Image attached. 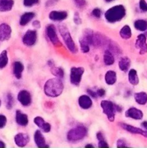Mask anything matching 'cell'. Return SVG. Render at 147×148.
Returning <instances> with one entry per match:
<instances>
[{
	"label": "cell",
	"mask_w": 147,
	"mask_h": 148,
	"mask_svg": "<svg viewBox=\"0 0 147 148\" xmlns=\"http://www.w3.org/2000/svg\"><path fill=\"white\" fill-rule=\"evenodd\" d=\"M63 84L61 78L49 79L44 85V92L46 95L51 98H56L62 93Z\"/></svg>",
	"instance_id": "cell-1"
},
{
	"label": "cell",
	"mask_w": 147,
	"mask_h": 148,
	"mask_svg": "<svg viewBox=\"0 0 147 148\" xmlns=\"http://www.w3.org/2000/svg\"><path fill=\"white\" fill-rule=\"evenodd\" d=\"M125 15V9L122 5H117L111 7L105 12V17L107 21L113 23L122 20Z\"/></svg>",
	"instance_id": "cell-2"
},
{
	"label": "cell",
	"mask_w": 147,
	"mask_h": 148,
	"mask_svg": "<svg viewBox=\"0 0 147 148\" xmlns=\"http://www.w3.org/2000/svg\"><path fill=\"white\" fill-rule=\"evenodd\" d=\"M59 30L61 36L62 38H63V41H64L65 44L67 46L69 50L70 51L71 53H76L77 52V49H76V44H75L74 41L72 39L70 33L68 30L67 27L64 25H60L59 26Z\"/></svg>",
	"instance_id": "cell-3"
},
{
	"label": "cell",
	"mask_w": 147,
	"mask_h": 148,
	"mask_svg": "<svg viewBox=\"0 0 147 148\" xmlns=\"http://www.w3.org/2000/svg\"><path fill=\"white\" fill-rule=\"evenodd\" d=\"M87 130L84 127L79 126L71 129L67 133V140L71 143H76L82 140L86 135Z\"/></svg>",
	"instance_id": "cell-4"
},
{
	"label": "cell",
	"mask_w": 147,
	"mask_h": 148,
	"mask_svg": "<svg viewBox=\"0 0 147 148\" xmlns=\"http://www.w3.org/2000/svg\"><path fill=\"white\" fill-rule=\"evenodd\" d=\"M100 106L102 108V111L107 116L108 120L111 122L115 120V112L116 111L115 104L109 101H102Z\"/></svg>",
	"instance_id": "cell-5"
},
{
	"label": "cell",
	"mask_w": 147,
	"mask_h": 148,
	"mask_svg": "<svg viewBox=\"0 0 147 148\" xmlns=\"http://www.w3.org/2000/svg\"><path fill=\"white\" fill-rule=\"evenodd\" d=\"M84 72V69L83 67H72L71 69L70 75L71 83L72 85L78 86L82 80Z\"/></svg>",
	"instance_id": "cell-6"
},
{
	"label": "cell",
	"mask_w": 147,
	"mask_h": 148,
	"mask_svg": "<svg viewBox=\"0 0 147 148\" xmlns=\"http://www.w3.org/2000/svg\"><path fill=\"white\" fill-rule=\"evenodd\" d=\"M46 34H47L49 40H50V42H51L54 46H57L61 45L59 38H58L56 27H55V26L53 25H49L46 27Z\"/></svg>",
	"instance_id": "cell-7"
},
{
	"label": "cell",
	"mask_w": 147,
	"mask_h": 148,
	"mask_svg": "<svg viewBox=\"0 0 147 148\" xmlns=\"http://www.w3.org/2000/svg\"><path fill=\"white\" fill-rule=\"evenodd\" d=\"M37 40V33L35 30H27L22 38V42L27 46H32Z\"/></svg>",
	"instance_id": "cell-8"
},
{
	"label": "cell",
	"mask_w": 147,
	"mask_h": 148,
	"mask_svg": "<svg viewBox=\"0 0 147 148\" xmlns=\"http://www.w3.org/2000/svg\"><path fill=\"white\" fill-rule=\"evenodd\" d=\"M135 47L139 49V53L143 55L145 54L147 52V43L146 38L145 35L141 34L137 37L136 41H135Z\"/></svg>",
	"instance_id": "cell-9"
},
{
	"label": "cell",
	"mask_w": 147,
	"mask_h": 148,
	"mask_svg": "<svg viewBox=\"0 0 147 148\" xmlns=\"http://www.w3.org/2000/svg\"><path fill=\"white\" fill-rule=\"evenodd\" d=\"M17 99L20 103L24 106H28L31 103V95L27 90H22L20 91L17 95Z\"/></svg>",
	"instance_id": "cell-10"
},
{
	"label": "cell",
	"mask_w": 147,
	"mask_h": 148,
	"mask_svg": "<svg viewBox=\"0 0 147 148\" xmlns=\"http://www.w3.org/2000/svg\"><path fill=\"white\" fill-rule=\"evenodd\" d=\"M119 125L120 126L123 130H126L128 132L135 134H141V135L144 136V137H146L147 138V132L144 131V130H142L141 129L137 128V127H133V126L129 125V124H124V123H120V124H119Z\"/></svg>",
	"instance_id": "cell-11"
},
{
	"label": "cell",
	"mask_w": 147,
	"mask_h": 148,
	"mask_svg": "<svg viewBox=\"0 0 147 148\" xmlns=\"http://www.w3.org/2000/svg\"><path fill=\"white\" fill-rule=\"evenodd\" d=\"M12 34V29L9 25L2 23L0 25V40H7L10 38Z\"/></svg>",
	"instance_id": "cell-12"
},
{
	"label": "cell",
	"mask_w": 147,
	"mask_h": 148,
	"mask_svg": "<svg viewBox=\"0 0 147 148\" xmlns=\"http://www.w3.org/2000/svg\"><path fill=\"white\" fill-rule=\"evenodd\" d=\"M29 136L24 133H19L14 137V143L17 146L23 147L29 143Z\"/></svg>",
	"instance_id": "cell-13"
},
{
	"label": "cell",
	"mask_w": 147,
	"mask_h": 148,
	"mask_svg": "<svg viewBox=\"0 0 147 148\" xmlns=\"http://www.w3.org/2000/svg\"><path fill=\"white\" fill-rule=\"evenodd\" d=\"M125 116L135 120H140L143 118V112L138 108L132 107L125 111Z\"/></svg>",
	"instance_id": "cell-14"
},
{
	"label": "cell",
	"mask_w": 147,
	"mask_h": 148,
	"mask_svg": "<svg viewBox=\"0 0 147 148\" xmlns=\"http://www.w3.org/2000/svg\"><path fill=\"white\" fill-rule=\"evenodd\" d=\"M68 14L65 11H52L49 14V18L53 21H62L66 19Z\"/></svg>",
	"instance_id": "cell-15"
},
{
	"label": "cell",
	"mask_w": 147,
	"mask_h": 148,
	"mask_svg": "<svg viewBox=\"0 0 147 148\" xmlns=\"http://www.w3.org/2000/svg\"><path fill=\"white\" fill-rule=\"evenodd\" d=\"M34 123L37 126V127H40L41 130H43L44 132L48 133L50 131V128H51L50 124L46 122L42 117H35V118L34 119Z\"/></svg>",
	"instance_id": "cell-16"
},
{
	"label": "cell",
	"mask_w": 147,
	"mask_h": 148,
	"mask_svg": "<svg viewBox=\"0 0 147 148\" xmlns=\"http://www.w3.org/2000/svg\"><path fill=\"white\" fill-rule=\"evenodd\" d=\"M79 105L83 109H89L92 106V99L86 95H83L79 98Z\"/></svg>",
	"instance_id": "cell-17"
},
{
	"label": "cell",
	"mask_w": 147,
	"mask_h": 148,
	"mask_svg": "<svg viewBox=\"0 0 147 148\" xmlns=\"http://www.w3.org/2000/svg\"><path fill=\"white\" fill-rule=\"evenodd\" d=\"M34 140L35 143L37 145L38 147H48V146L46 145V140H45L44 137H43V134L40 132V131L37 130L35 132L34 134Z\"/></svg>",
	"instance_id": "cell-18"
},
{
	"label": "cell",
	"mask_w": 147,
	"mask_h": 148,
	"mask_svg": "<svg viewBox=\"0 0 147 148\" xmlns=\"http://www.w3.org/2000/svg\"><path fill=\"white\" fill-rule=\"evenodd\" d=\"M16 121L17 124L20 126H24L27 125L28 124V117L26 114H23L20 111H16Z\"/></svg>",
	"instance_id": "cell-19"
},
{
	"label": "cell",
	"mask_w": 147,
	"mask_h": 148,
	"mask_svg": "<svg viewBox=\"0 0 147 148\" xmlns=\"http://www.w3.org/2000/svg\"><path fill=\"white\" fill-rule=\"evenodd\" d=\"M13 0H0V12H8L12 9Z\"/></svg>",
	"instance_id": "cell-20"
},
{
	"label": "cell",
	"mask_w": 147,
	"mask_h": 148,
	"mask_svg": "<svg viewBox=\"0 0 147 148\" xmlns=\"http://www.w3.org/2000/svg\"><path fill=\"white\" fill-rule=\"evenodd\" d=\"M105 82L108 85H114V84L116 82L117 80V75L116 73H115L114 71H108L107 73L105 74Z\"/></svg>",
	"instance_id": "cell-21"
},
{
	"label": "cell",
	"mask_w": 147,
	"mask_h": 148,
	"mask_svg": "<svg viewBox=\"0 0 147 148\" xmlns=\"http://www.w3.org/2000/svg\"><path fill=\"white\" fill-rule=\"evenodd\" d=\"M23 70H24V66L21 62H14L13 72H14V75L17 79H20L22 77V73Z\"/></svg>",
	"instance_id": "cell-22"
},
{
	"label": "cell",
	"mask_w": 147,
	"mask_h": 148,
	"mask_svg": "<svg viewBox=\"0 0 147 148\" xmlns=\"http://www.w3.org/2000/svg\"><path fill=\"white\" fill-rule=\"evenodd\" d=\"M135 102L139 105H145L147 103V94L146 92H136L134 95Z\"/></svg>",
	"instance_id": "cell-23"
},
{
	"label": "cell",
	"mask_w": 147,
	"mask_h": 148,
	"mask_svg": "<svg viewBox=\"0 0 147 148\" xmlns=\"http://www.w3.org/2000/svg\"><path fill=\"white\" fill-rule=\"evenodd\" d=\"M35 17V14L33 12H26L21 16L20 20V24L21 25H26L27 23H30Z\"/></svg>",
	"instance_id": "cell-24"
},
{
	"label": "cell",
	"mask_w": 147,
	"mask_h": 148,
	"mask_svg": "<svg viewBox=\"0 0 147 148\" xmlns=\"http://www.w3.org/2000/svg\"><path fill=\"white\" fill-rule=\"evenodd\" d=\"M130 65H131V61L128 57L121 58L120 60L119 61V63H118L119 69L122 72H126L129 69Z\"/></svg>",
	"instance_id": "cell-25"
},
{
	"label": "cell",
	"mask_w": 147,
	"mask_h": 148,
	"mask_svg": "<svg viewBox=\"0 0 147 148\" xmlns=\"http://www.w3.org/2000/svg\"><path fill=\"white\" fill-rule=\"evenodd\" d=\"M128 80H129L130 83L133 85H137L138 84L139 79H138L137 72L135 69H132L129 71V72H128Z\"/></svg>",
	"instance_id": "cell-26"
},
{
	"label": "cell",
	"mask_w": 147,
	"mask_h": 148,
	"mask_svg": "<svg viewBox=\"0 0 147 148\" xmlns=\"http://www.w3.org/2000/svg\"><path fill=\"white\" fill-rule=\"evenodd\" d=\"M114 62H115V58L110 51H105V53H104V62L105 64L110 66V65L113 64Z\"/></svg>",
	"instance_id": "cell-27"
},
{
	"label": "cell",
	"mask_w": 147,
	"mask_h": 148,
	"mask_svg": "<svg viewBox=\"0 0 147 148\" xmlns=\"http://www.w3.org/2000/svg\"><path fill=\"white\" fill-rule=\"evenodd\" d=\"M120 36H121L122 38L125 39V40L129 39L131 37V36H132L131 27L128 25L123 26L120 30Z\"/></svg>",
	"instance_id": "cell-28"
},
{
	"label": "cell",
	"mask_w": 147,
	"mask_h": 148,
	"mask_svg": "<svg viewBox=\"0 0 147 148\" xmlns=\"http://www.w3.org/2000/svg\"><path fill=\"white\" fill-rule=\"evenodd\" d=\"M135 29L140 31H145L147 30V21L144 20H138L134 23Z\"/></svg>",
	"instance_id": "cell-29"
},
{
	"label": "cell",
	"mask_w": 147,
	"mask_h": 148,
	"mask_svg": "<svg viewBox=\"0 0 147 148\" xmlns=\"http://www.w3.org/2000/svg\"><path fill=\"white\" fill-rule=\"evenodd\" d=\"M8 63V56L7 52L6 50H4L0 53V69H3L7 66Z\"/></svg>",
	"instance_id": "cell-30"
},
{
	"label": "cell",
	"mask_w": 147,
	"mask_h": 148,
	"mask_svg": "<svg viewBox=\"0 0 147 148\" xmlns=\"http://www.w3.org/2000/svg\"><path fill=\"white\" fill-rule=\"evenodd\" d=\"M79 43H80V47L83 53H88L89 51V43H88L87 40L84 38H83L82 39H81Z\"/></svg>",
	"instance_id": "cell-31"
},
{
	"label": "cell",
	"mask_w": 147,
	"mask_h": 148,
	"mask_svg": "<svg viewBox=\"0 0 147 148\" xmlns=\"http://www.w3.org/2000/svg\"><path fill=\"white\" fill-rule=\"evenodd\" d=\"M51 72L53 75H55L56 77L62 78L63 77V75H64L63 69L60 67H54V66H51Z\"/></svg>",
	"instance_id": "cell-32"
},
{
	"label": "cell",
	"mask_w": 147,
	"mask_h": 148,
	"mask_svg": "<svg viewBox=\"0 0 147 148\" xmlns=\"http://www.w3.org/2000/svg\"><path fill=\"white\" fill-rule=\"evenodd\" d=\"M14 105V99H13L12 95L10 93L7 94V101H6V106L8 109H11Z\"/></svg>",
	"instance_id": "cell-33"
},
{
	"label": "cell",
	"mask_w": 147,
	"mask_h": 148,
	"mask_svg": "<svg viewBox=\"0 0 147 148\" xmlns=\"http://www.w3.org/2000/svg\"><path fill=\"white\" fill-rule=\"evenodd\" d=\"M38 2L39 0H24L23 1V4L25 7H32Z\"/></svg>",
	"instance_id": "cell-34"
},
{
	"label": "cell",
	"mask_w": 147,
	"mask_h": 148,
	"mask_svg": "<svg viewBox=\"0 0 147 148\" xmlns=\"http://www.w3.org/2000/svg\"><path fill=\"white\" fill-rule=\"evenodd\" d=\"M139 7L142 11L147 12V3L146 2L145 0H140Z\"/></svg>",
	"instance_id": "cell-35"
},
{
	"label": "cell",
	"mask_w": 147,
	"mask_h": 148,
	"mask_svg": "<svg viewBox=\"0 0 147 148\" xmlns=\"http://www.w3.org/2000/svg\"><path fill=\"white\" fill-rule=\"evenodd\" d=\"M6 124H7V118L5 116L0 115V129L4 127Z\"/></svg>",
	"instance_id": "cell-36"
},
{
	"label": "cell",
	"mask_w": 147,
	"mask_h": 148,
	"mask_svg": "<svg viewBox=\"0 0 147 148\" xmlns=\"http://www.w3.org/2000/svg\"><path fill=\"white\" fill-rule=\"evenodd\" d=\"M92 13L95 17H97V18H99L101 16V14H102V12H101V10H99V9H97V8L94 9Z\"/></svg>",
	"instance_id": "cell-37"
},
{
	"label": "cell",
	"mask_w": 147,
	"mask_h": 148,
	"mask_svg": "<svg viewBox=\"0 0 147 148\" xmlns=\"http://www.w3.org/2000/svg\"><path fill=\"white\" fill-rule=\"evenodd\" d=\"M74 23L77 25L81 24V23H82V20H81L79 14H78L77 12H76L74 14Z\"/></svg>",
	"instance_id": "cell-38"
},
{
	"label": "cell",
	"mask_w": 147,
	"mask_h": 148,
	"mask_svg": "<svg viewBox=\"0 0 147 148\" xmlns=\"http://www.w3.org/2000/svg\"><path fill=\"white\" fill-rule=\"evenodd\" d=\"M74 1L79 7H82L86 4V1L85 0H74Z\"/></svg>",
	"instance_id": "cell-39"
},
{
	"label": "cell",
	"mask_w": 147,
	"mask_h": 148,
	"mask_svg": "<svg viewBox=\"0 0 147 148\" xmlns=\"http://www.w3.org/2000/svg\"><path fill=\"white\" fill-rule=\"evenodd\" d=\"M117 146L118 147H127L126 143L123 140H118L117 143Z\"/></svg>",
	"instance_id": "cell-40"
},
{
	"label": "cell",
	"mask_w": 147,
	"mask_h": 148,
	"mask_svg": "<svg viewBox=\"0 0 147 148\" xmlns=\"http://www.w3.org/2000/svg\"><path fill=\"white\" fill-rule=\"evenodd\" d=\"M99 147H108V145L107 144L106 142L105 141V140H100L99 141Z\"/></svg>",
	"instance_id": "cell-41"
},
{
	"label": "cell",
	"mask_w": 147,
	"mask_h": 148,
	"mask_svg": "<svg viewBox=\"0 0 147 148\" xmlns=\"http://www.w3.org/2000/svg\"><path fill=\"white\" fill-rule=\"evenodd\" d=\"M96 92H97V96H99V97H102L103 95H105V90H103V89L97 90L96 91Z\"/></svg>",
	"instance_id": "cell-42"
},
{
	"label": "cell",
	"mask_w": 147,
	"mask_h": 148,
	"mask_svg": "<svg viewBox=\"0 0 147 148\" xmlns=\"http://www.w3.org/2000/svg\"><path fill=\"white\" fill-rule=\"evenodd\" d=\"M88 92H89V95H91L92 97H93V98H97V92H94V91L92 90H88Z\"/></svg>",
	"instance_id": "cell-43"
},
{
	"label": "cell",
	"mask_w": 147,
	"mask_h": 148,
	"mask_svg": "<svg viewBox=\"0 0 147 148\" xmlns=\"http://www.w3.org/2000/svg\"><path fill=\"white\" fill-rule=\"evenodd\" d=\"M97 140H99V141L104 140L103 135H102V133H100V132H99L98 134H97Z\"/></svg>",
	"instance_id": "cell-44"
},
{
	"label": "cell",
	"mask_w": 147,
	"mask_h": 148,
	"mask_svg": "<svg viewBox=\"0 0 147 148\" xmlns=\"http://www.w3.org/2000/svg\"><path fill=\"white\" fill-rule=\"evenodd\" d=\"M33 26H34V27H40V22L37 21V20L33 22Z\"/></svg>",
	"instance_id": "cell-45"
},
{
	"label": "cell",
	"mask_w": 147,
	"mask_h": 148,
	"mask_svg": "<svg viewBox=\"0 0 147 148\" xmlns=\"http://www.w3.org/2000/svg\"><path fill=\"white\" fill-rule=\"evenodd\" d=\"M141 124H142L143 127H144V128L147 130V121H144V122H143Z\"/></svg>",
	"instance_id": "cell-46"
},
{
	"label": "cell",
	"mask_w": 147,
	"mask_h": 148,
	"mask_svg": "<svg viewBox=\"0 0 147 148\" xmlns=\"http://www.w3.org/2000/svg\"><path fill=\"white\" fill-rule=\"evenodd\" d=\"M0 147H5V144L2 141H0Z\"/></svg>",
	"instance_id": "cell-47"
},
{
	"label": "cell",
	"mask_w": 147,
	"mask_h": 148,
	"mask_svg": "<svg viewBox=\"0 0 147 148\" xmlns=\"http://www.w3.org/2000/svg\"><path fill=\"white\" fill-rule=\"evenodd\" d=\"M85 147H94V146L92 145H86Z\"/></svg>",
	"instance_id": "cell-48"
},
{
	"label": "cell",
	"mask_w": 147,
	"mask_h": 148,
	"mask_svg": "<svg viewBox=\"0 0 147 148\" xmlns=\"http://www.w3.org/2000/svg\"><path fill=\"white\" fill-rule=\"evenodd\" d=\"M105 1H108V2H110V1H113V0H105Z\"/></svg>",
	"instance_id": "cell-49"
},
{
	"label": "cell",
	"mask_w": 147,
	"mask_h": 148,
	"mask_svg": "<svg viewBox=\"0 0 147 148\" xmlns=\"http://www.w3.org/2000/svg\"><path fill=\"white\" fill-rule=\"evenodd\" d=\"M0 106H1V101H0Z\"/></svg>",
	"instance_id": "cell-50"
}]
</instances>
